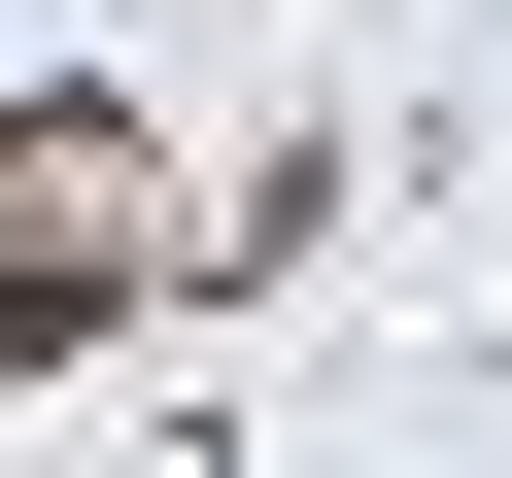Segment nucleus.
Here are the masks:
<instances>
[{
  "mask_svg": "<svg viewBox=\"0 0 512 478\" xmlns=\"http://www.w3.org/2000/svg\"><path fill=\"white\" fill-rule=\"evenodd\" d=\"M137 239H171L137 103H0V342H69V308H137Z\"/></svg>",
  "mask_w": 512,
  "mask_h": 478,
  "instance_id": "obj_1",
  "label": "nucleus"
}]
</instances>
